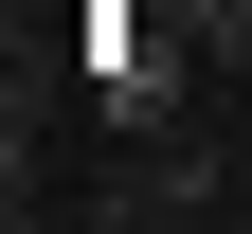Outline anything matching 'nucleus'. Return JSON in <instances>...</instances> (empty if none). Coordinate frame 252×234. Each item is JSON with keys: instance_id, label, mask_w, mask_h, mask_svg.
Wrapping results in <instances>:
<instances>
[{"instance_id": "f257e3e1", "label": "nucleus", "mask_w": 252, "mask_h": 234, "mask_svg": "<svg viewBox=\"0 0 252 234\" xmlns=\"http://www.w3.org/2000/svg\"><path fill=\"white\" fill-rule=\"evenodd\" d=\"M108 36H126V0H0V90H72V72H108Z\"/></svg>"}]
</instances>
